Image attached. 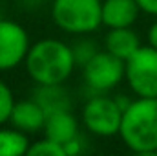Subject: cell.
<instances>
[{"instance_id":"6da1fadb","label":"cell","mask_w":157,"mask_h":156,"mask_svg":"<svg viewBox=\"0 0 157 156\" xmlns=\"http://www.w3.org/2000/svg\"><path fill=\"white\" fill-rule=\"evenodd\" d=\"M24 66L35 84H64L77 68L71 46L53 37L31 42Z\"/></svg>"},{"instance_id":"7a4b0ae2","label":"cell","mask_w":157,"mask_h":156,"mask_svg":"<svg viewBox=\"0 0 157 156\" xmlns=\"http://www.w3.org/2000/svg\"><path fill=\"white\" fill-rule=\"evenodd\" d=\"M121 142L137 154H157V97H135L122 112Z\"/></svg>"},{"instance_id":"3957f363","label":"cell","mask_w":157,"mask_h":156,"mask_svg":"<svg viewBox=\"0 0 157 156\" xmlns=\"http://www.w3.org/2000/svg\"><path fill=\"white\" fill-rule=\"evenodd\" d=\"M102 0H53V24L73 37H88L102 26Z\"/></svg>"},{"instance_id":"277c9868","label":"cell","mask_w":157,"mask_h":156,"mask_svg":"<svg viewBox=\"0 0 157 156\" xmlns=\"http://www.w3.org/2000/svg\"><path fill=\"white\" fill-rule=\"evenodd\" d=\"M122 112L124 110L115 101V96L93 94L82 105L80 123L90 134L97 138H112L119 136Z\"/></svg>"},{"instance_id":"5b68a950","label":"cell","mask_w":157,"mask_h":156,"mask_svg":"<svg viewBox=\"0 0 157 156\" xmlns=\"http://www.w3.org/2000/svg\"><path fill=\"white\" fill-rule=\"evenodd\" d=\"M124 81L135 97H157V50L143 44L124 61Z\"/></svg>"},{"instance_id":"8992f818","label":"cell","mask_w":157,"mask_h":156,"mask_svg":"<svg viewBox=\"0 0 157 156\" xmlns=\"http://www.w3.org/2000/svg\"><path fill=\"white\" fill-rule=\"evenodd\" d=\"M82 79L90 94H108L124 81V61L106 50H99L84 66Z\"/></svg>"},{"instance_id":"52a82bcc","label":"cell","mask_w":157,"mask_h":156,"mask_svg":"<svg viewBox=\"0 0 157 156\" xmlns=\"http://www.w3.org/2000/svg\"><path fill=\"white\" fill-rule=\"evenodd\" d=\"M29 48L31 39L22 24L0 18V72H11L24 64Z\"/></svg>"},{"instance_id":"ba28073f","label":"cell","mask_w":157,"mask_h":156,"mask_svg":"<svg viewBox=\"0 0 157 156\" xmlns=\"http://www.w3.org/2000/svg\"><path fill=\"white\" fill-rule=\"evenodd\" d=\"M46 117L48 114L44 112V109L33 97H29V99H22L15 103L11 117H9V125L31 136V134L42 132Z\"/></svg>"},{"instance_id":"9c48e42d","label":"cell","mask_w":157,"mask_h":156,"mask_svg":"<svg viewBox=\"0 0 157 156\" xmlns=\"http://www.w3.org/2000/svg\"><path fill=\"white\" fill-rule=\"evenodd\" d=\"M102 26L112 28H132L141 9L135 0H102Z\"/></svg>"},{"instance_id":"30bf717a","label":"cell","mask_w":157,"mask_h":156,"mask_svg":"<svg viewBox=\"0 0 157 156\" xmlns=\"http://www.w3.org/2000/svg\"><path fill=\"white\" fill-rule=\"evenodd\" d=\"M78 127H80L78 119L71 110H60V112L48 114L42 132L46 138H49V140H53L64 147V143H68L70 140L77 138L80 134Z\"/></svg>"},{"instance_id":"8fae6325","label":"cell","mask_w":157,"mask_h":156,"mask_svg":"<svg viewBox=\"0 0 157 156\" xmlns=\"http://www.w3.org/2000/svg\"><path fill=\"white\" fill-rule=\"evenodd\" d=\"M31 97L44 109L46 114L71 110L73 107L71 94L66 90L64 84H35Z\"/></svg>"},{"instance_id":"7c38bea8","label":"cell","mask_w":157,"mask_h":156,"mask_svg":"<svg viewBox=\"0 0 157 156\" xmlns=\"http://www.w3.org/2000/svg\"><path fill=\"white\" fill-rule=\"evenodd\" d=\"M141 46L139 35L132 28H112L104 35V50L122 61L130 59Z\"/></svg>"},{"instance_id":"4fadbf2b","label":"cell","mask_w":157,"mask_h":156,"mask_svg":"<svg viewBox=\"0 0 157 156\" xmlns=\"http://www.w3.org/2000/svg\"><path fill=\"white\" fill-rule=\"evenodd\" d=\"M29 145V134L15 129L13 125H0V156H24L28 154Z\"/></svg>"},{"instance_id":"5bb4252c","label":"cell","mask_w":157,"mask_h":156,"mask_svg":"<svg viewBox=\"0 0 157 156\" xmlns=\"http://www.w3.org/2000/svg\"><path fill=\"white\" fill-rule=\"evenodd\" d=\"M71 50H73V57H75L77 68H82V66L99 51L97 44H95L93 40L86 39V35H84V37H78V40L71 46Z\"/></svg>"},{"instance_id":"9a60e30c","label":"cell","mask_w":157,"mask_h":156,"mask_svg":"<svg viewBox=\"0 0 157 156\" xmlns=\"http://www.w3.org/2000/svg\"><path fill=\"white\" fill-rule=\"evenodd\" d=\"M29 156H66L64 154V147L49 138H42L37 142H31L29 149H28Z\"/></svg>"},{"instance_id":"2e32d148","label":"cell","mask_w":157,"mask_h":156,"mask_svg":"<svg viewBox=\"0 0 157 156\" xmlns=\"http://www.w3.org/2000/svg\"><path fill=\"white\" fill-rule=\"evenodd\" d=\"M15 103H17V99H15V94H13L11 86L0 77V125L9 123Z\"/></svg>"},{"instance_id":"e0dca14e","label":"cell","mask_w":157,"mask_h":156,"mask_svg":"<svg viewBox=\"0 0 157 156\" xmlns=\"http://www.w3.org/2000/svg\"><path fill=\"white\" fill-rule=\"evenodd\" d=\"M82 151H84V140L80 138V134H78L77 138L70 140L68 143H64V154L66 156H77Z\"/></svg>"},{"instance_id":"ac0fdd59","label":"cell","mask_w":157,"mask_h":156,"mask_svg":"<svg viewBox=\"0 0 157 156\" xmlns=\"http://www.w3.org/2000/svg\"><path fill=\"white\" fill-rule=\"evenodd\" d=\"M135 2H137L141 13L157 18V0H135Z\"/></svg>"},{"instance_id":"d6986e66","label":"cell","mask_w":157,"mask_h":156,"mask_svg":"<svg viewBox=\"0 0 157 156\" xmlns=\"http://www.w3.org/2000/svg\"><path fill=\"white\" fill-rule=\"evenodd\" d=\"M146 44L157 50V20L148 28V31H146Z\"/></svg>"},{"instance_id":"ffe728a7","label":"cell","mask_w":157,"mask_h":156,"mask_svg":"<svg viewBox=\"0 0 157 156\" xmlns=\"http://www.w3.org/2000/svg\"><path fill=\"white\" fill-rule=\"evenodd\" d=\"M0 18H4V17H2V13H0Z\"/></svg>"}]
</instances>
